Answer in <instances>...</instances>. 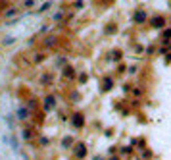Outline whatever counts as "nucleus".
I'll list each match as a JSON object with an SVG mask.
<instances>
[{"label":"nucleus","instance_id":"nucleus-1","mask_svg":"<svg viewBox=\"0 0 171 160\" xmlns=\"http://www.w3.org/2000/svg\"><path fill=\"white\" fill-rule=\"evenodd\" d=\"M15 116H18V120H27L29 116H31V108L29 106H21V108H18V112H15Z\"/></svg>","mask_w":171,"mask_h":160}]
</instances>
